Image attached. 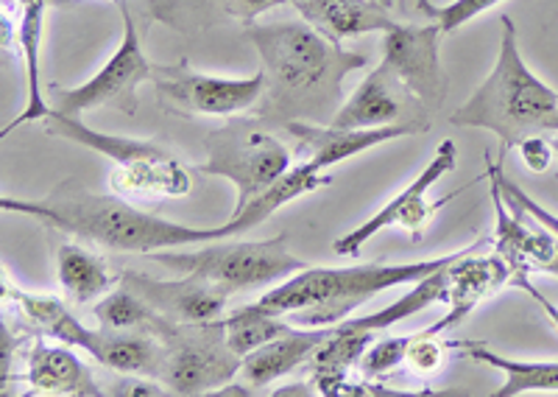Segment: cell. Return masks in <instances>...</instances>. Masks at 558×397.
I'll use <instances>...</instances> for the list:
<instances>
[{"instance_id":"cell-1","label":"cell","mask_w":558,"mask_h":397,"mask_svg":"<svg viewBox=\"0 0 558 397\" xmlns=\"http://www.w3.org/2000/svg\"><path fill=\"white\" fill-rule=\"evenodd\" d=\"M246 37L257 48L266 73L263 121L330 123L343 104V79L366 68L363 53L347 51L311 23H248Z\"/></svg>"},{"instance_id":"cell-2","label":"cell","mask_w":558,"mask_h":397,"mask_svg":"<svg viewBox=\"0 0 558 397\" xmlns=\"http://www.w3.org/2000/svg\"><path fill=\"white\" fill-rule=\"evenodd\" d=\"M0 210L32 216L51 225L53 230L70 232L84 244L109 252H140L151 255L159 250L202 246L221 238H235L229 221L221 227H187L159 218L154 213L129 205L123 196L93 193L76 182H64L51 196L26 202V198H0Z\"/></svg>"},{"instance_id":"cell-3","label":"cell","mask_w":558,"mask_h":397,"mask_svg":"<svg viewBox=\"0 0 558 397\" xmlns=\"http://www.w3.org/2000/svg\"><path fill=\"white\" fill-rule=\"evenodd\" d=\"M466 252L416 263H368V266H307L288 280L277 282L257 300L263 311L286 316L299 327H336L355 314L363 302L397 286H413L433 272L445 269Z\"/></svg>"},{"instance_id":"cell-4","label":"cell","mask_w":558,"mask_h":397,"mask_svg":"<svg viewBox=\"0 0 558 397\" xmlns=\"http://www.w3.org/2000/svg\"><path fill=\"white\" fill-rule=\"evenodd\" d=\"M502 39L495 68L450 116L452 127L486 129L500 141V160L531 135H547L558 112V93L522 59L514 20L502 14Z\"/></svg>"},{"instance_id":"cell-5","label":"cell","mask_w":558,"mask_h":397,"mask_svg":"<svg viewBox=\"0 0 558 397\" xmlns=\"http://www.w3.org/2000/svg\"><path fill=\"white\" fill-rule=\"evenodd\" d=\"M148 257L177 275H196L202 280L216 282L229 294L266 289L307 269V263L288 250L286 236L263 238V241L221 238V241L202 244V250H159Z\"/></svg>"},{"instance_id":"cell-6","label":"cell","mask_w":558,"mask_h":397,"mask_svg":"<svg viewBox=\"0 0 558 397\" xmlns=\"http://www.w3.org/2000/svg\"><path fill=\"white\" fill-rule=\"evenodd\" d=\"M204 148H207V157L198 163V171L209 177H223L235 185L238 198L232 216L293 168L288 146L263 127V118L260 121L232 118L209 132Z\"/></svg>"},{"instance_id":"cell-7","label":"cell","mask_w":558,"mask_h":397,"mask_svg":"<svg viewBox=\"0 0 558 397\" xmlns=\"http://www.w3.org/2000/svg\"><path fill=\"white\" fill-rule=\"evenodd\" d=\"M157 336L166 345L159 381L171 395H207L238 378L243 359L227 345L223 320L202 325L162 322Z\"/></svg>"},{"instance_id":"cell-8","label":"cell","mask_w":558,"mask_h":397,"mask_svg":"<svg viewBox=\"0 0 558 397\" xmlns=\"http://www.w3.org/2000/svg\"><path fill=\"white\" fill-rule=\"evenodd\" d=\"M151 82L157 87L159 104L177 116L198 118H235L260 107L266 96V73L243 79L204 76L191 64H154Z\"/></svg>"},{"instance_id":"cell-9","label":"cell","mask_w":558,"mask_h":397,"mask_svg":"<svg viewBox=\"0 0 558 397\" xmlns=\"http://www.w3.org/2000/svg\"><path fill=\"white\" fill-rule=\"evenodd\" d=\"M114 7H118L123 20L121 46L114 48V53L104 62L101 71L93 73L87 82L78 84V87H70V91H59L51 107L57 112L82 116L87 109L118 107L126 116H134V109H137V87L151 79L154 64L148 62L146 51H143V39H140L137 23H134L132 12H129L126 0L114 3Z\"/></svg>"},{"instance_id":"cell-10","label":"cell","mask_w":558,"mask_h":397,"mask_svg":"<svg viewBox=\"0 0 558 397\" xmlns=\"http://www.w3.org/2000/svg\"><path fill=\"white\" fill-rule=\"evenodd\" d=\"M456 166L458 146L456 141L447 137V141L438 143L433 160L422 168V173H418L416 180L408 188H402V191L397 193L391 202H386L368 221H363L361 227H355V230H349L347 236L338 238L336 244H332V252H336L338 257H357L363 252V246H366L377 232L388 230V227H402L408 236H413V241H418V238L425 236L427 227H430L433 218H436V213L458 196V193H447V196L438 198V202H427V191H430L445 173L456 171Z\"/></svg>"},{"instance_id":"cell-11","label":"cell","mask_w":558,"mask_h":397,"mask_svg":"<svg viewBox=\"0 0 558 397\" xmlns=\"http://www.w3.org/2000/svg\"><path fill=\"white\" fill-rule=\"evenodd\" d=\"M488 238H475L466 252L458 257L456 263L447 266V311L438 322H433L430 327H425L427 334L441 336L452 327L461 325L466 316L481 305L483 300L495 297L497 291H502L506 286H517V289H525L533 300L539 302L542 294L531 286V272L517 269L514 263L502 257L500 252H492V255H475L481 246H486Z\"/></svg>"},{"instance_id":"cell-12","label":"cell","mask_w":558,"mask_h":397,"mask_svg":"<svg viewBox=\"0 0 558 397\" xmlns=\"http://www.w3.org/2000/svg\"><path fill=\"white\" fill-rule=\"evenodd\" d=\"M441 26H405L397 23L391 32L383 34V64L405 84L408 91L425 104L427 109H438L445 101L447 79L441 71Z\"/></svg>"},{"instance_id":"cell-13","label":"cell","mask_w":558,"mask_h":397,"mask_svg":"<svg viewBox=\"0 0 558 397\" xmlns=\"http://www.w3.org/2000/svg\"><path fill=\"white\" fill-rule=\"evenodd\" d=\"M413 109H427L418 101L400 79L393 76L388 64H377L368 73L355 93L338 107L330 127L341 129H380V127H413L416 132H425V116H413Z\"/></svg>"},{"instance_id":"cell-14","label":"cell","mask_w":558,"mask_h":397,"mask_svg":"<svg viewBox=\"0 0 558 397\" xmlns=\"http://www.w3.org/2000/svg\"><path fill=\"white\" fill-rule=\"evenodd\" d=\"M121 282L129 286L134 294L143 297L171 325H202V322L223 320L229 297H232L221 286L202 280L196 275H177L173 280H157V277L126 269Z\"/></svg>"},{"instance_id":"cell-15","label":"cell","mask_w":558,"mask_h":397,"mask_svg":"<svg viewBox=\"0 0 558 397\" xmlns=\"http://www.w3.org/2000/svg\"><path fill=\"white\" fill-rule=\"evenodd\" d=\"M286 132L296 141L299 163L327 171L343 160H352L368 148L383 146L388 141L418 135L413 127H380V129H341L330 123H307L291 121L286 123Z\"/></svg>"},{"instance_id":"cell-16","label":"cell","mask_w":558,"mask_h":397,"mask_svg":"<svg viewBox=\"0 0 558 397\" xmlns=\"http://www.w3.org/2000/svg\"><path fill=\"white\" fill-rule=\"evenodd\" d=\"M492 202H495V236L497 246L495 252H500L502 257L514 263L517 269L531 272L542 269L550 272L558 277V236L553 230H547L545 225H539L531 213L520 210L511 202H502V191L492 177Z\"/></svg>"},{"instance_id":"cell-17","label":"cell","mask_w":558,"mask_h":397,"mask_svg":"<svg viewBox=\"0 0 558 397\" xmlns=\"http://www.w3.org/2000/svg\"><path fill=\"white\" fill-rule=\"evenodd\" d=\"M330 334V327H299L293 325L288 334L277 336V339L266 341L263 347L243 356L241 372L238 381L246 386L248 392H257L263 386L274 384V381L286 378L288 372L302 366L305 361L313 359V352L318 350L324 339Z\"/></svg>"},{"instance_id":"cell-18","label":"cell","mask_w":558,"mask_h":397,"mask_svg":"<svg viewBox=\"0 0 558 397\" xmlns=\"http://www.w3.org/2000/svg\"><path fill=\"white\" fill-rule=\"evenodd\" d=\"M293 9L311 23L316 32L332 43L363 37V34H386L397 26L391 9L375 0H291Z\"/></svg>"},{"instance_id":"cell-19","label":"cell","mask_w":558,"mask_h":397,"mask_svg":"<svg viewBox=\"0 0 558 397\" xmlns=\"http://www.w3.org/2000/svg\"><path fill=\"white\" fill-rule=\"evenodd\" d=\"M26 381L37 395H70V397H98L96 375L78 359L70 345H48L37 339L28 352Z\"/></svg>"},{"instance_id":"cell-20","label":"cell","mask_w":558,"mask_h":397,"mask_svg":"<svg viewBox=\"0 0 558 397\" xmlns=\"http://www.w3.org/2000/svg\"><path fill=\"white\" fill-rule=\"evenodd\" d=\"M377 339V330L355 325L352 316L341 325L330 327L327 339L318 345L311 359V384L318 395H343L349 384V372L361 366L363 352Z\"/></svg>"},{"instance_id":"cell-21","label":"cell","mask_w":558,"mask_h":397,"mask_svg":"<svg viewBox=\"0 0 558 397\" xmlns=\"http://www.w3.org/2000/svg\"><path fill=\"white\" fill-rule=\"evenodd\" d=\"M282 3L291 0H148V14L177 32L193 34L216 26L221 20H241L248 26Z\"/></svg>"},{"instance_id":"cell-22","label":"cell","mask_w":558,"mask_h":397,"mask_svg":"<svg viewBox=\"0 0 558 397\" xmlns=\"http://www.w3.org/2000/svg\"><path fill=\"white\" fill-rule=\"evenodd\" d=\"M51 0H20L12 7L20 9L17 28H14V43L23 57V68H26V107L3 129V135H9L12 129L23 127L28 121H45L51 107L43 96V79H39V48H43V23H45V9Z\"/></svg>"},{"instance_id":"cell-23","label":"cell","mask_w":558,"mask_h":397,"mask_svg":"<svg viewBox=\"0 0 558 397\" xmlns=\"http://www.w3.org/2000/svg\"><path fill=\"white\" fill-rule=\"evenodd\" d=\"M89 359L121 375H148L159 381L162 359H166V345L157 334H132V330H109L98 327Z\"/></svg>"},{"instance_id":"cell-24","label":"cell","mask_w":558,"mask_h":397,"mask_svg":"<svg viewBox=\"0 0 558 397\" xmlns=\"http://www.w3.org/2000/svg\"><path fill=\"white\" fill-rule=\"evenodd\" d=\"M112 191L118 196H187L193 191L191 171L171 152L151 154L132 166L112 168Z\"/></svg>"},{"instance_id":"cell-25","label":"cell","mask_w":558,"mask_h":397,"mask_svg":"<svg viewBox=\"0 0 558 397\" xmlns=\"http://www.w3.org/2000/svg\"><path fill=\"white\" fill-rule=\"evenodd\" d=\"M452 350H461L470 361L488 364L506 375V384L495 392V397H517L531 392H558V361H514L500 352L488 350L477 339L450 341Z\"/></svg>"},{"instance_id":"cell-26","label":"cell","mask_w":558,"mask_h":397,"mask_svg":"<svg viewBox=\"0 0 558 397\" xmlns=\"http://www.w3.org/2000/svg\"><path fill=\"white\" fill-rule=\"evenodd\" d=\"M3 297L12 300L20 308V314L26 316L43 336H51V339L62 341V345L78 347L82 352L93 350L96 330L82 325L57 297L32 294V291H23L17 286H9V282H3Z\"/></svg>"},{"instance_id":"cell-27","label":"cell","mask_w":558,"mask_h":397,"mask_svg":"<svg viewBox=\"0 0 558 397\" xmlns=\"http://www.w3.org/2000/svg\"><path fill=\"white\" fill-rule=\"evenodd\" d=\"M57 272L59 282H62V291L76 305H87V302L98 300L112 286V272H109L107 261L82 244L59 246Z\"/></svg>"},{"instance_id":"cell-28","label":"cell","mask_w":558,"mask_h":397,"mask_svg":"<svg viewBox=\"0 0 558 397\" xmlns=\"http://www.w3.org/2000/svg\"><path fill=\"white\" fill-rule=\"evenodd\" d=\"M291 327L293 322H288L286 316L271 314V311H263L257 302L235 308V311H229V314L223 316L227 345L232 347L241 359L243 356H248L252 350H257V347L266 345V341L288 334Z\"/></svg>"},{"instance_id":"cell-29","label":"cell","mask_w":558,"mask_h":397,"mask_svg":"<svg viewBox=\"0 0 558 397\" xmlns=\"http://www.w3.org/2000/svg\"><path fill=\"white\" fill-rule=\"evenodd\" d=\"M436 302H447V266L445 269L433 272V275H427L425 280L413 282V289L408 291V294H402L400 300H393L391 305H386L383 311H375V314L368 316H352V322L366 327V330L383 334V330H388V327L397 325V322L422 314V311H427V308L436 305Z\"/></svg>"},{"instance_id":"cell-30","label":"cell","mask_w":558,"mask_h":397,"mask_svg":"<svg viewBox=\"0 0 558 397\" xmlns=\"http://www.w3.org/2000/svg\"><path fill=\"white\" fill-rule=\"evenodd\" d=\"M93 316L98 320V325L109 327V330H134V327H146L151 334H157V327L162 325V316L148 305L140 294H134L129 286L114 289L112 294L104 297L96 308H93Z\"/></svg>"},{"instance_id":"cell-31","label":"cell","mask_w":558,"mask_h":397,"mask_svg":"<svg viewBox=\"0 0 558 397\" xmlns=\"http://www.w3.org/2000/svg\"><path fill=\"white\" fill-rule=\"evenodd\" d=\"M408 347H411V336H386V339H375L363 352L361 370L366 378H386L393 370H400L405 364Z\"/></svg>"},{"instance_id":"cell-32","label":"cell","mask_w":558,"mask_h":397,"mask_svg":"<svg viewBox=\"0 0 558 397\" xmlns=\"http://www.w3.org/2000/svg\"><path fill=\"white\" fill-rule=\"evenodd\" d=\"M452 350L450 341H441V336H433L427 330H418L411 336V347H408L405 366L418 375V378H430L445 364V352Z\"/></svg>"},{"instance_id":"cell-33","label":"cell","mask_w":558,"mask_h":397,"mask_svg":"<svg viewBox=\"0 0 558 397\" xmlns=\"http://www.w3.org/2000/svg\"><path fill=\"white\" fill-rule=\"evenodd\" d=\"M500 3L502 0H452V3H445V7H430L427 0H418V9L430 14L438 26H441V32L450 34L456 32V28L466 26L470 20L477 17V14L500 7Z\"/></svg>"},{"instance_id":"cell-34","label":"cell","mask_w":558,"mask_h":397,"mask_svg":"<svg viewBox=\"0 0 558 397\" xmlns=\"http://www.w3.org/2000/svg\"><path fill=\"white\" fill-rule=\"evenodd\" d=\"M486 157H488V154H486ZM500 163H502V160H492V157H488L486 168H488V177H492V180H495L497 185H500L502 198H506V202H511V205L520 207V210L531 213V216L536 218V221H539V225H545L547 230H553V232H556V236H558V216H556V213L547 210V207H545V205H539V202H536V198L527 196V193L522 191L520 185H514V182L508 180L506 173H502V166H500Z\"/></svg>"},{"instance_id":"cell-35","label":"cell","mask_w":558,"mask_h":397,"mask_svg":"<svg viewBox=\"0 0 558 397\" xmlns=\"http://www.w3.org/2000/svg\"><path fill=\"white\" fill-rule=\"evenodd\" d=\"M520 154H522V163H525L527 171L533 173H545L550 168V163L556 160V152H553V143L550 137L542 135H531L520 143Z\"/></svg>"},{"instance_id":"cell-36","label":"cell","mask_w":558,"mask_h":397,"mask_svg":"<svg viewBox=\"0 0 558 397\" xmlns=\"http://www.w3.org/2000/svg\"><path fill=\"white\" fill-rule=\"evenodd\" d=\"M162 381L148 378V375H126L109 389V395H126V397H159L168 395L166 386H159Z\"/></svg>"},{"instance_id":"cell-37","label":"cell","mask_w":558,"mask_h":397,"mask_svg":"<svg viewBox=\"0 0 558 397\" xmlns=\"http://www.w3.org/2000/svg\"><path fill=\"white\" fill-rule=\"evenodd\" d=\"M550 143H553V152H556V163H558V132H550Z\"/></svg>"},{"instance_id":"cell-38","label":"cell","mask_w":558,"mask_h":397,"mask_svg":"<svg viewBox=\"0 0 558 397\" xmlns=\"http://www.w3.org/2000/svg\"><path fill=\"white\" fill-rule=\"evenodd\" d=\"M550 132H558V112H556V116H553L550 127H547V135H550Z\"/></svg>"},{"instance_id":"cell-39","label":"cell","mask_w":558,"mask_h":397,"mask_svg":"<svg viewBox=\"0 0 558 397\" xmlns=\"http://www.w3.org/2000/svg\"><path fill=\"white\" fill-rule=\"evenodd\" d=\"M375 3H380V7H386V9L393 7V0H375Z\"/></svg>"},{"instance_id":"cell-40","label":"cell","mask_w":558,"mask_h":397,"mask_svg":"<svg viewBox=\"0 0 558 397\" xmlns=\"http://www.w3.org/2000/svg\"><path fill=\"white\" fill-rule=\"evenodd\" d=\"M112 3H121V0H112Z\"/></svg>"}]
</instances>
